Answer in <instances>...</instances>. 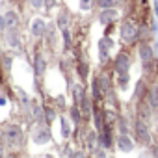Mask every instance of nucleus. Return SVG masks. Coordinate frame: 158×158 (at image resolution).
Wrapping results in <instances>:
<instances>
[{"instance_id":"25","label":"nucleus","mask_w":158,"mask_h":158,"mask_svg":"<svg viewBox=\"0 0 158 158\" xmlns=\"http://www.w3.org/2000/svg\"><path fill=\"white\" fill-rule=\"evenodd\" d=\"M115 2H119V0H97V4L104 10V8H112Z\"/></svg>"},{"instance_id":"2","label":"nucleus","mask_w":158,"mask_h":158,"mask_svg":"<svg viewBox=\"0 0 158 158\" xmlns=\"http://www.w3.org/2000/svg\"><path fill=\"white\" fill-rule=\"evenodd\" d=\"M119 37L125 41V43H132L136 37H138V28L132 24V23H123L121 28H119Z\"/></svg>"},{"instance_id":"31","label":"nucleus","mask_w":158,"mask_h":158,"mask_svg":"<svg viewBox=\"0 0 158 158\" xmlns=\"http://www.w3.org/2000/svg\"><path fill=\"white\" fill-rule=\"evenodd\" d=\"M4 67H6V69L11 67V56H4Z\"/></svg>"},{"instance_id":"18","label":"nucleus","mask_w":158,"mask_h":158,"mask_svg":"<svg viewBox=\"0 0 158 158\" xmlns=\"http://www.w3.org/2000/svg\"><path fill=\"white\" fill-rule=\"evenodd\" d=\"M67 26H69V17H67L65 11H61V13L58 15V28L63 30V28H67Z\"/></svg>"},{"instance_id":"9","label":"nucleus","mask_w":158,"mask_h":158,"mask_svg":"<svg viewBox=\"0 0 158 158\" xmlns=\"http://www.w3.org/2000/svg\"><path fill=\"white\" fill-rule=\"evenodd\" d=\"M147 104L152 110H158V86L149 88V91H147Z\"/></svg>"},{"instance_id":"16","label":"nucleus","mask_w":158,"mask_h":158,"mask_svg":"<svg viewBox=\"0 0 158 158\" xmlns=\"http://www.w3.org/2000/svg\"><path fill=\"white\" fill-rule=\"evenodd\" d=\"M4 19H6V24H8L10 28H15V26H17V23H19V17H17V13H15V11H8Z\"/></svg>"},{"instance_id":"12","label":"nucleus","mask_w":158,"mask_h":158,"mask_svg":"<svg viewBox=\"0 0 158 158\" xmlns=\"http://www.w3.org/2000/svg\"><path fill=\"white\" fill-rule=\"evenodd\" d=\"M45 30H47V24H45V21H41V19H35V21L32 23V34H34L35 37H41V35H45Z\"/></svg>"},{"instance_id":"13","label":"nucleus","mask_w":158,"mask_h":158,"mask_svg":"<svg viewBox=\"0 0 158 158\" xmlns=\"http://www.w3.org/2000/svg\"><path fill=\"white\" fill-rule=\"evenodd\" d=\"M97 141H99V134L97 132H88V136H86V147L91 152L97 149Z\"/></svg>"},{"instance_id":"21","label":"nucleus","mask_w":158,"mask_h":158,"mask_svg":"<svg viewBox=\"0 0 158 158\" xmlns=\"http://www.w3.org/2000/svg\"><path fill=\"white\" fill-rule=\"evenodd\" d=\"M60 125H61V136H63V138H69V134H71V127H69L67 119L61 117V119H60Z\"/></svg>"},{"instance_id":"28","label":"nucleus","mask_w":158,"mask_h":158,"mask_svg":"<svg viewBox=\"0 0 158 158\" xmlns=\"http://www.w3.org/2000/svg\"><path fill=\"white\" fill-rule=\"evenodd\" d=\"M91 6H93V2H91V0H80V8L82 10H91Z\"/></svg>"},{"instance_id":"15","label":"nucleus","mask_w":158,"mask_h":158,"mask_svg":"<svg viewBox=\"0 0 158 158\" xmlns=\"http://www.w3.org/2000/svg\"><path fill=\"white\" fill-rule=\"evenodd\" d=\"M69 114H71V119L78 125V123H80L82 119H84V114H82V110H80V106H78V104H74V106H71L69 108Z\"/></svg>"},{"instance_id":"22","label":"nucleus","mask_w":158,"mask_h":158,"mask_svg":"<svg viewBox=\"0 0 158 158\" xmlns=\"http://www.w3.org/2000/svg\"><path fill=\"white\" fill-rule=\"evenodd\" d=\"M93 117H95V127H97V130H101L104 125H102V114H101L97 108H93Z\"/></svg>"},{"instance_id":"11","label":"nucleus","mask_w":158,"mask_h":158,"mask_svg":"<svg viewBox=\"0 0 158 158\" xmlns=\"http://www.w3.org/2000/svg\"><path fill=\"white\" fill-rule=\"evenodd\" d=\"M34 71L37 76H43L45 71H47V61L41 54H35V60H34Z\"/></svg>"},{"instance_id":"20","label":"nucleus","mask_w":158,"mask_h":158,"mask_svg":"<svg viewBox=\"0 0 158 158\" xmlns=\"http://www.w3.org/2000/svg\"><path fill=\"white\" fill-rule=\"evenodd\" d=\"M88 73H89V65H88L86 61H80V63H78V76H80V78H86Z\"/></svg>"},{"instance_id":"17","label":"nucleus","mask_w":158,"mask_h":158,"mask_svg":"<svg viewBox=\"0 0 158 158\" xmlns=\"http://www.w3.org/2000/svg\"><path fill=\"white\" fill-rule=\"evenodd\" d=\"M56 26L54 24H50V26H47V30H45V35H47V43L48 45H54V41H56Z\"/></svg>"},{"instance_id":"24","label":"nucleus","mask_w":158,"mask_h":158,"mask_svg":"<svg viewBox=\"0 0 158 158\" xmlns=\"http://www.w3.org/2000/svg\"><path fill=\"white\" fill-rule=\"evenodd\" d=\"M8 43H11L13 47H19V39H17V34H15V30H10V35H8Z\"/></svg>"},{"instance_id":"8","label":"nucleus","mask_w":158,"mask_h":158,"mask_svg":"<svg viewBox=\"0 0 158 158\" xmlns=\"http://www.w3.org/2000/svg\"><path fill=\"white\" fill-rule=\"evenodd\" d=\"M114 47V41L106 35V37H102L101 41H99V52H101V61H104L106 58H108V52H110V48Z\"/></svg>"},{"instance_id":"3","label":"nucleus","mask_w":158,"mask_h":158,"mask_svg":"<svg viewBox=\"0 0 158 158\" xmlns=\"http://www.w3.org/2000/svg\"><path fill=\"white\" fill-rule=\"evenodd\" d=\"M128 69H130V58H128V54L119 52L117 58H115V61H114V71L117 74H125V73H128Z\"/></svg>"},{"instance_id":"19","label":"nucleus","mask_w":158,"mask_h":158,"mask_svg":"<svg viewBox=\"0 0 158 158\" xmlns=\"http://www.w3.org/2000/svg\"><path fill=\"white\" fill-rule=\"evenodd\" d=\"M45 121L47 123H54L56 121V110L54 108H50V106L45 108Z\"/></svg>"},{"instance_id":"1","label":"nucleus","mask_w":158,"mask_h":158,"mask_svg":"<svg viewBox=\"0 0 158 158\" xmlns=\"http://www.w3.org/2000/svg\"><path fill=\"white\" fill-rule=\"evenodd\" d=\"M134 132H136V139L139 141V143H143V145H147L149 141H151V132H149V127H147V123H145V119H136V123H134Z\"/></svg>"},{"instance_id":"30","label":"nucleus","mask_w":158,"mask_h":158,"mask_svg":"<svg viewBox=\"0 0 158 158\" xmlns=\"http://www.w3.org/2000/svg\"><path fill=\"white\" fill-rule=\"evenodd\" d=\"M30 2H32L34 8H41V6H45V0H30Z\"/></svg>"},{"instance_id":"7","label":"nucleus","mask_w":158,"mask_h":158,"mask_svg":"<svg viewBox=\"0 0 158 158\" xmlns=\"http://www.w3.org/2000/svg\"><path fill=\"white\" fill-rule=\"evenodd\" d=\"M117 147H119V151H123V152H130V151L134 149V141L130 139V136H128L127 132H121L119 138H117Z\"/></svg>"},{"instance_id":"33","label":"nucleus","mask_w":158,"mask_h":158,"mask_svg":"<svg viewBox=\"0 0 158 158\" xmlns=\"http://www.w3.org/2000/svg\"><path fill=\"white\" fill-rule=\"evenodd\" d=\"M45 6H47V8L50 10V8L54 6V0H45Z\"/></svg>"},{"instance_id":"14","label":"nucleus","mask_w":158,"mask_h":158,"mask_svg":"<svg viewBox=\"0 0 158 158\" xmlns=\"http://www.w3.org/2000/svg\"><path fill=\"white\" fill-rule=\"evenodd\" d=\"M73 97H74V104L80 106L82 101L86 99V91H84V88H82V86H74V88H73Z\"/></svg>"},{"instance_id":"29","label":"nucleus","mask_w":158,"mask_h":158,"mask_svg":"<svg viewBox=\"0 0 158 158\" xmlns=\"http://www.w3.org/2000/svg\"><path fill=\"white\" fill-rule=\"evenodd\" d=\"M119 128H121V132H127V134H128V130H127V121H125V117H121V119H119Z\"/></svg>"},{"instance_id":"4","label":"nucleus","mask_w":158,"mask_h":158,"mask_svg":"<svg viewBox=\"0 0 158 158\" xmlns=\"http://www.w3.org/2000/svg\"><path fill=\"white\" fill-rule=\"evenodd\" d=\"M4 138H6V141H8L10 145H19L21 139H23V130H21L17 125H11V127L6 128Z\"/></svg>"},{"instance_id":"23","label":"nucleus","mask_w":158,"mask_h":158,"mask_svg":"<svg viewBox=\"0 0 158 158\" xmlns=\"http://www.w3.org/2000/svg\"><path fill=\"white\" fill-rule=\"evenodd\" d=\"M61 35H63V43H65L63 47H65V48H69V47H71V35H69V28H63V30H61Z\"/></svg>"},{"instance_id":"34","label":"nucleus","mask_w":158,"mask_h":158,"mask_svg":"<svg viewBox=\"0 0 158 158\" xmlns=\"http://www.w3.org/2000/svg\"><path fill=\"white\" fill-rule=\"evenodd\" d=\"M151 154H152V156H158V147H152V151H151Z\"/></svg>"},{"instance_id":"10","label":"nucleus","mask_w":158,"mask_h":158,"mask_svg":"<svg viewBox=\"0 0 158 158\" xmlns=\"http://www.w3.org/2000/svg\"><path fill=\"white\" fill-rule=\"evenodd\" d=\"M138 54H139V60L141 61H151L152 60V54H154V50H152V47L151 45H139V48H138Z\"/></svg>"},{"instance_id":"6","label":"nucleus","mask_w":158,"mask_h":158,"mask_svg":"<svg viewBox=\"0 0 158 158\" xmlns=\"http://www.w3.org/2000/svg\"><path fill=\"white\" fill-rule=\"evenodd\" d=\"M32 139H34L35 143H39V145H45V143H48V141L52 139V136H50V130H48V128L39 127V128H35V130H34Z\"/></svg>"},{"instance_id":"27","label":"nucleus","mask_w":158,"mask_h":158,"mask_svg":"<svg viewBox=\"0 0 158 158\" xmlns=\"http://www.w3.org/2000/svg\"><path fill=\"white\" fill-rule=\"evenodd\" d=\"M143 93H145V84H143V80H139V82L136 84V95L141 97Z\"/></svg>"},{"instance_id":"5","label":"nucleus","mask_w":158,"mask_h":158,"mask_svg":"<svg viewBox=\"0 0 158 158\" xmlns=\"http://www.w3.org/2000/svg\"><path fill=\"white\" fill-rule=\"evenodd\" d=\"M117 10H114V8H104L102 11H101V15H99V23L102 24V26H110L115 19H117Z\"/></svg>"},{"instance_id":"32","label":"nucleus","mask_w":158,"mask_h":158,"mask_svg":"<svg viewBox=\"0 0 158 158\" xmlns=\"http://www.w3.org/2000/svg\"><path fill=\"white\" fill-rule=\"evenodd\" d=\"M6 26H8V24H6V19L0 15V32H4V28H6Z\"/></svg>"},{"instance_id":"26","label":"nucleus","mask_w":158,"mask_h":158,"mask_svg":"<svg viewBox=\"0 0 158 158\" xmlns=\"http://www.w3.org/2000/svg\"><path fill=\"white\" fill-rule=\"evenodd\" d=\"M128 73H125V74H119V86L121 88H127V84H128Z\"/></svg>"}]
</instances>
